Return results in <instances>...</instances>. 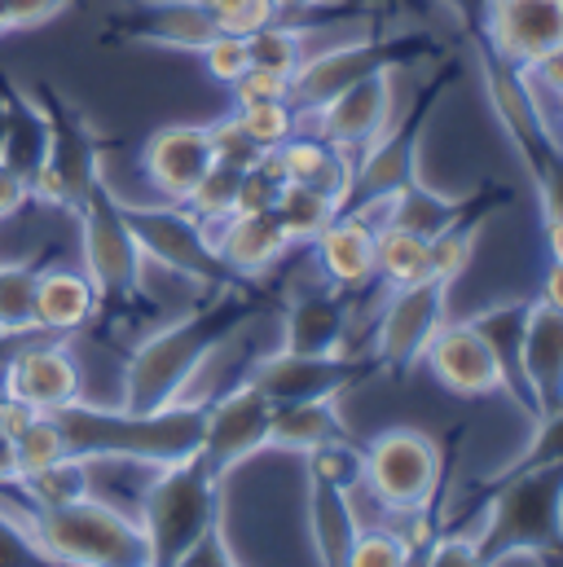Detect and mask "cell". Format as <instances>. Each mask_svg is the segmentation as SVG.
<instances>
[{"instance_id":"cell-15","label":"cell","mask_w":563,"mask_h":567,"mask_svg":"<svg viewBox=\"0 0 563 567\" xmlns=\"http://www.w3.org/2000/svg\"><path fill=\"white\" fill-rule=\"evenodd\" d=\"M388 120H392V71H375L299 115V124H313L317 137L339 145L352 158L388 128Z\"/></svg>"},{"instance_id":"cell-31","label":"cell","mask_w":563,"mask_h":567,"mask_svg":"<svg viewBox=\"0 0 563 567\" xmlns=\"http://www.w3.org/2000/svg\"><path fill=\"white\" fill-rule=\"evenodd\" d=\"M13 493L22 497V506H13L9 515H22V511H49V506H66V502H80L93 493V462L80 457V453H66L40 471H22L13 480Z\"/></svg>"},{"instance_id":"cell-11","label":"cell","mask_w":563,"mask_h":567,"mask_svg":"<svg viewBox=\"0 0 563 567\" xmlns=\"http://www.w3.org/2000/svg\"><path fill=\"white\" fill-rule=\"evenodd\" d=\"M440 480H444L440 444L419 426L379 431L361 449V484L383 515L440 502Z\"/></svg>"},{"instance_id":"cell-35","label":"cell","mask_w":563,"mask_h":567,"mask_svg":"<svg viewBox=\"0 0 563 567\" xmlns=\"http://www.w3.org/2000/svg\"><path fill=\"white\" fill-rule=\"evenodd\" d=\"M431 278V256H427V238L397 229V225H379V286H410Z\"/></svg>"},{"instance_id":"cell-62","label":"cell","mask_w":563,"mask_h":567,"mask_svg":"<svg viewBox=\"0 0 563 567\" xmlns=\"http://www.w3.org/2000/svg\"><path fill=\"white\" fill-rule=\"evenodd\" d=\"M0 142H4V102H0Z\"/></svg>"},{"instance_id":"cell-51","label":"cell","mask_w":563,"mask_h":567,"mask_svg":"<svg viewBox=\"0 0 563 567\" xmlns=\"http://www.w3.org/2000/svg\"><path fill=\"white\" fill-rule=\"evenodd\" d=\"M66 4H71V0H4V9H9V31H31V27L58 18Z\"/></svg>"},{"instance_id":"cell-22","label":"cell","mask_w":563,"mask_h":567,"mask_svg":"<svg viewBox=\"0 0 563 567\" xmlns=\"http://www.w3.org/2000/svg\"><path fill=\"white\" fill-rule=\"evenodd\" d=\"M212 163H216L212 137H207V128H194V124L158 128L141 150L145 181L158 189L163 203H185Z\"/></svg>"},{"instance_id":"cell-13","label":"cell","mask_w":563,"mask_h":567,"mask_svg":"<svg viewBox=\"0 0 563 567\" xmlns=\"http://www.w3.org/2000/svg\"><path fill=\"white\" fill-rule=\"evenodd\" d=\"M444 308H449V282H440V278L392 286V295L379 312L375 339H370L379 374L406 379L414 365H422V352H427L431 334L444 326Z\"/></svg>"},{"instance_id":"cell-24","label":"cell","mask_w":563,"mask_h":567,"mask_svg":"<svg viewBox=\"0 0 563 567\" xmlns=\"http://www.w3.org/2000/svg\"><path fill=\"white\" fill-rule=\"evenodd\" d=\"M115 31H120L124 40L198 53L221 27H216V18L203 9V0H133V4L115 18Z\"/></svg>"},{"instance_id":"cell-33","label":"cell","mask_w":563,"mask_h":567,"mask_svg":"<svg viewBox=\"0 0 563 567\" xmlns=\"http://www.w3.org/2000/svg\"><path fill=\"white\" fill-rule=\"evenodd\" d=\"M339 212L335 198H326L321 189H308V185H295L286 181L278 189V203H274V216L282 220L290 247H313V238L330 225V216Z\"/></svg>"},{"instance_id":"cell-49","label":"cell","mask_w":563,"mask_h":567,"mask_svg":"<svg viewBox=\"0 0 563 567\" xmlns=\"http://www.w3.org/2000/svg\"><path fill=\"white\" fill-rule=\"evenodd\" d=\"M18 564H44L27 524L9 511H0V567H18Z\"/></svg>"},{"instance_id":"cell-4","label":"cell","mask_w":563,"mask_h":567,"mask_svg":"<svg viewBox=\"0 0 563 567\" xmlns=\"http://www.w3.org/2000/svg\"><path fill=\"white\" fill-rule=\"evenodd\" d=\"M133 515L145 537V564L176 567L207 528L221 524V475H212L198 453L154 466Z\"/></svg>"},{"instance_id":"cell-12","label":"cell","mask_w":563,"mask_h":567,"mask_svg":"<svg viewBox=\"0 0 563 567\" xmlns=\"http://www.w3.org/2000/svg\"><path fill=\"white\" fill-rule=\"evenodd\" d=\"M379 361L375 352H330V357H299V352H260L247 365V383L260 388L274 405L282 401H339L344 392H352L357 383L375 379Z\"/></svg>"},{"instance_id":"cell-45","label":"cell","mask_w":563,"mask_h":567,"mask_svg":"<svg viewBox=\"0 0 563 567\" xmlns=\"http://www.w3.org/2000/svg\"><path fill=\"white\" fill-rule=\"evenodd\" d=\"M546 462H563V405L555 414H542V419H538V431H533V440L524 444V453H520L511 466H502L498 475L529 471V466H546Z\"/></svg>"},{"instance_id":"cell-42","label":"cell","mask_w":563,"mask_h":567,"mask_svg":"<svg viewBox=\"0 0 563 567\" xmlns=\"http://www.w3.org/2000/svg\"><path fill=\"white\" fill-rule=\"evenodd\" d=\"M198 58H203V66H207V75L216 80V84H234L247 66H252V53H247V35H234V31H216L203 49H198Z\"/></svg>"},{"instance_id":"cell-25","label":"cell","mask_w":563,"mask_h":567,"mask_svg":"<svg viewBox=\"0 0 563 567\" xmlns=\"http://www.w3.org/2000/svg\"><path fill=\"white\" fill-rule=\"evenodd\" d=\"M207 229H212V243H216L221 260L243 282L274 274L282 260L295 251L274 212H234V216H225V220H216Z\"/></svg>"},{"instance_id":"cell-38","label":"cell","mask_w":563,"mask_h":567,"mask_svg":"<svg viewBox=\"0 0 563 567\" xmlns=\"http://www.w3.org/2000/svg\"><path fill=\"white\" fill-rule=\"evenodd\" d=\"M229 115L238 120V128L260 145L265 154L299 133V111L290 102H247V106H234Z\"/></svg>"},{"instance_id":"cell-7","label":"cell","mask_w":563,"mask_h":567,"mask_svg":"<svg viewBox=\"0 0 563 567\" xmlns=\"http://www.w3.org/2000/svg\"><path fill=\"white\" fill-rule=\"evenodd\" d=\"M80 216V251H84V274L98 286L102 312L124 317L141 303V286H145V256L137 247V234L124 216V203L115 198L106 172L89 185L84 203L75 207Z\"/></svg>"},{"instance_id":"cell-17","label":"cell","mask_w":563,"mask_h":567,"mask_svg":"<svg viewBox=\"0 0 563 567\" xmlns=\"http://www.w3.org/2000/svg\"><path fill=\"white\" fill-rule=\"evenodd\" d=\"M4 392L27 401L40 414H53L80 401L84 379H80L71 348L58 334H49L40 343H18L13 352H4Z\"/></svg>"},{"instance_id":"cell-2","label":"cell","mask_w":563,"mask_h":567,"mask_svg":"<svg viewBox=\"0 0 563 567\" xmlns=\"http://www.w3.org/2000/svg\"><path fill=\"white\" fill-rule=\"evenodd\" d=\"M203 414L207 405L194 396H181L163 410H98L84 401L53 410L71 453L89 462H137L150 471L198 453Z\"/></svg>"},{"instance_id":"cell-59","label":"cell","mask_w":563,"mask_h":567,"mask_svg":"<svg viewBox=\"0 0 563 567\" xmlns=\"http://www.w3.org/2000/svg\"><path fill=\"white\" fill-rule=\"evenodd\" d=\"M529 80H533V75H529ZM542 93H546V89H542ZM546 97L555 102V115H551V111H542V120H546V128L555 133V142L563 145V93H546Z\"/></svg>"},{"instance_id":"cell-58","label":"cell","mask_w":563,"mask_h":567,"mask_svg":"<svg viewBox=\"0 0 563 567\" xmlns=\"http://www.w3.org/2000/svg\"><path fill=\"white\" fill-rule=\"evenodd\" d=\"M330 0H274L278 18H295V13H308V9H326Z\"/></svg>"},{"instance_id":"cell-40","label":"cell","mask_w":563,"mask_h":567,"mask_svg":"<svg viewBox=\"0 0 563 567\" xmlns=\"http://www.w3.org/2000/svg\"><path fill=\"white\" fill-rule=\"evenodd\" d=\"M13 453H18L22 471H40V466L66 457L71 449H66V435H62V426H58L53 414H35L31 423L13 435Z\"/></svg>"},{"instance_id":"cell-44","label":"cell","mask_w":563,"mask_h":567,"mask_svg":"<svg viewBox=\"0 0 563 567\" xmlns=\"http://www.w3.org/2000/svg\"><path fill=\"white\" fill-rule=\"evenodd\" d=\"M203 9L216 18L221 31H234V35H252L278 18L274 0H203Z\"/></svg>"},{"instance_id":"cell-52","label":"cell","mask_w":563,"mask_h":567,"mask_svg":"<svg viewBox=\"0 0 563 567\" xmlns=\"http://www.w3.org/2000/svg\"><path fill=\"white\" fill-rule=\"evenodd\" d=\"M533 185H538L546 220H563V150H555V158L533 176Z\"/></svg>"},{"instance_id":"cell-46","label":"cell","mask_w":563,"mask_h":567,"mask_svg":"<svg viewBox=\"0 0 563 567\" xmlns=\"http://www.w3.org/2000/svg\"><path fill=\"white\" fill-rule=\"evenodd\" d=\"M207 137H212V154H216V163H229V167H256V163L265 158V150L238 128V120H234V115L216 120V124L207 128Z\"/></svg>"},{"instance_id":"cell-21","label":"cell","mask_w":563,"mask_h":567,"mask_svg":"<svg viewBox=\"0 0 563 567\" xmlns=\"http://www.w3.org/2000/svg\"><path fill=\"white\" fill-rule=\"evenodd\" d=\"M529 312H533V299H506V303H489L480 312H471L467 321L480 330V339L489 343L493 352V365H498V392L511 396V405L538 423L542 410H538V396L529 388V370H524V330H529Z\"/></svg>"},{"instance_id":"cell-26","label":"cell","mask_w":563,"mask_h":567,"mask_svg":"<svg viewBox=\"0 0 563 567\" xmlns=\"http://www.w3.org/2000/svg\"><path fill=\"white\" fill-rule=\"evenodd\" d=\"M102 317L98 286L89 282L84 269L66 265H40L35 274V330L40 334H80Z\"/></svg>"},{"instance_id":"cell-55","label":"cell","mask_w":563,"mask_h":567,"mask_svg":"<svg viewBox=\"0 0 563 567\" xmlns=\"http://www.w3.org/2000/svg\"><path fill=\"white\" fill-rule=\"evenodd\" d=\"M529 75H533V84H538V89H546V93H563V44L560 49H551L538 66H529Z\"/></svg>"},{"instance_id":"cell-57","label":"cell","mask_w":563,"mask_h":567,"mask_svg":"<svg viewBox=\"0 0 563 567\" xmlns=\"http://www.w3.org/2000/svg\"><path fill=\"white\" fill-rule=\"evenodd\" d=\"M18 475H22V466H18L13 440H4V435H0V484H13Z\"/></svg>"},{"instance_id":"cell-43","label":"cell","mask_w":563,"mask_h":567,"mask_svg":"<svg viewBox=\"0 0 563 567\" xmlns=\"http://www.w3.org/2000/svg\"><path fill=\"white\" fill-rule=\"evenodd\" d=\"M282 185H286V176H282V167H278V154L269 150L256 167H247V172H243L238 207H234V212H274Z\"/></svg>"},{"instance_id":"cell-37","label":"cell","mask_w":563,"mask_h":567,"mask_svg":"<svg viewBox=\"0 0 563 567\" xmlns=\"http://www.w3.org/2000/svg\"><path fill=\"white\" fill-rule=\"evenodd\" d=\"M484 220L489 216H467V220H458V225H449L444 234H436V238H427V256H431V278H440V282H458L467 269H471V256H475V238H480V229H484Z\"/></svg>"},{"instance_id":"cell-14","label":"cell","mask_w":563,"mask_h":567,"mask_svg":"<svg viewBox=\"0 0 563 567\" xmlns=\"http://www.w3.org/2000/svg\"><path fill=\"white\" fill-rule=\"evenodd\" d=\"M203 440H198V457L212 475H229L234 466H243L247 457H256L260 449H269V423H274V401L252 388L247 379H238L234 388L216 392L212 401H203Z\"/></svg>"},{"instance_id":"cell-23","label":"cell","mask_w":563,"mask_h":567,"mask_svg":"<svg viewBox=\"0 0 563 567\" xmlns=\"http://www.w3.org/2000/svg\"><path fill=\"white\" fill-rule=\"evenodd\" d=\"M427 370L440 379V388H449L453 396H489L498 392V365L489 343L480 339V330L471 321H449L431 334L427 352H422Z\"/></svg>"},{"instance_id":"cell-48","label":"cell","mask_w":563,"mask_h":567,"mask_svg":"<svg viewBox=\"0 0 563 567\" xmlns=\"http://www.w3.org/2000/svg\"><path fill=\"white\" fill-rule=\"evenodd\" d=\"M422 564H431V567H471V564H480L475 533H436V542L422 550Z\"/></svg>"},{"instance_id":"cell-61","label":"cell","mask_w":563,"mask_h":567,"mask_svg":"<svg viewBox=\"0 0 563 567\" xmlns=\"http://www.w3.org/2000/svg\"><path fill=\"white\" fill-rule=\"evenodd\" d=\"M9 31V9H4V0H0V35Z\"/></svg>"},{"instance_id":"cell-1","label":"cell","mask_w":563,"mask_h":567,"mask_svg":"<svg viewBox=\"0 0 563 567\" xmlns=\"http://www.w3.org/2000/svg\"><path fill=\"white\" fill-rule=\"evenodd\" d=\"M269 303H282L278 290H256L252 282H234L212 290V299L163 330L145 334L129 352L124 365V410H163L190 392L203 365L225 348L234 330L256 321Z\"/></svg>"},{"instance_id":"cell-50","label":"cell","mask_w":563,"mask_h":567,"mask_svg":"<svg viewBox=\"0 0 563 567\" xmlns=\"http://www.w3.org/2000/svg\"><path fill=\"white\" fill-rule=\"evenodd\" d=\"M207 564H216V567H229V564H238V555L229 550V542H225V524H216V528H207L185 555H181V564L176 567H207Z\"/></svg>"},{"instance_id":"cell-3","label":"cell","mask_w":563,"mask_h":567,"mask_svg":"<svg viewBox=\"0 0 563 567\" xmlns=\"http://www.w3.org/2000/svg\"><path fill=\"white\" fill-rule=\"evenodd\" d=\"M475 533L480 564H563V462L484 480Z\"/></svg>"},{"instance_id":"cell-9","label":"cell","mask_w":563,"mask_h":567,"mask_svg":"<svg viewBox=\"0 0 563 567\" xmlns=\"http://www.w3.org/2000/svg\"><path fill=\"white\" fill-rule=\"evenodd\" d=\"M422 58H440V49H436V40L427 31H397V35L370 31L361 40L317 49L290 75V106L304 115V111L330 102L335 93H344L348 84H357V80H366L375 71H401V66L422 62Z\"/></svg>"},{"instance_id":"cell-16","label":"cell","mask_w":563,"mask_h":567,"mask_svg":"<svg viewBox=\"0 0 563 567\" xmlns=\"http://www.w3.org/2000/svg\"><path fill=\"white\" fill-rule=\"evenodd\" d=\"M475 35L529 71L563 44V0H484Z\"/></svg>"},{"instance_id":"cell-5","label":"cell","mask_w":563,"mask_h":567,"mask_svg":"<svg viewBox=\"0 0 563 567\" xmlns=\"http://www.w3.org/2000/svg\"><path fill=\"white\" fill-rule=\"evenodd\" d=\"M40 550L44 564H80V567H141L145 564V537L133 511H120L102 497H80L49 511H22L18 515Z\"/></svg>"},{"instance_id":"cell-27","label":"cell","mask_w":563,"mask_h":567,"mask_svg":"<svg viewBox=\"0 0 563 567\" xmlns=\"http://www.w3.org/2000/svg\"><path fill=\"white\" fill-rule=\"evenodd\" d=\"M308 533H313L317 564L348 567V550L361 533L352 488L321 480V475H308Z\"/></svg>"},{"instance_id":"cell-20","label":"cell","mask_w":563,"mask_h":567,"mask_svg":"<svg viewBox=\"0 0 563 567\" xmlns=\"http://www.w3.org/2000/svg\"><path fill=\"white\" fill-rule=\"evenodd\" d=\"M511 198H515V194H511L506 185H484V189L471 194V198H444V194L427 189L422 181H410V185H401L392 198H383L370 216H375L379 225H397V229H410V234H419V238H436V234H444L449 225H458V220H467V216H493V212H502Z\"/></svg>"},{"instance_id":"cell-32","label":"cell","mask_w":563,"mask_h":567,"mask_svg":"<svg viewBox=\"0 0 563 567\" xmlns=\"http://www.w3.org/2000/svg\"><path fill=\"white\" fill-rule=\"evenodd\" d=\"M0 102H4V142H0V158L27 176L31 185V172L40 167L44 158V142H49V128H44V115L35 106V97H27L18 84H9V75H0Z\"/></svg>"},{"instance_id":"cell-60","label":"cell","mask_w":563,"mask_h":567,"mask_svg":"<svg viewBox=\"0 0 563 567\" xmlns=\"http://www.w3.org/2000/svg\"><path fill=\"white\" fill-rule=\"evenodd\" d=\"M546 251L551 260H563V220H546Z\"/></svg>"},{"instance_id":"cell-28","label":"cell","mask_w":563,"mask_h":567,"mask_svg":"<svg viewBox=\"0 0 563 567\" xmlns=\"http://www.w3.org/2000/svg\"><path fill=\"white\" fill-rule=\"evenodd\" d=\"M524 370L529 388L538 396L542 414H555L563 405V312L533 299L529 330H524Z\"/></svg>"},{"instance_id":"cell-30","label":"cell","mask_w":563,"mask_h":567,"mask_svg":"<svg viewBox=\"0 0 563 567\" xmlns=\"http://www.w3.org/2000/svg\"><path fill=\"white\" fill-rule=\"evenodd\" d=\"M330 440H348V426L339 419V401H282L274 405L269 449L308 453Z\"/></svg>"},{"instance_id":"cell-8","label":"cell","mask_w":563,"mask_h":567,"mask_svg":"<svg viewBox=\"0 0 563 567\" xmlns=\"http://www.w3.org/2000/svg\"><path fill=\"white\" fill-rule=\"evenodd\" d=\"M35 106L44 115L49 142L44 158L31 172V203L53 212H75L89 194V185L102 176V142L89 128V120L49 84L35 89Z\"/></svg>"},{"instance_id":"cell-47","label":"cell","mask_w":563,"mask_h":567,"mask_svg":"<svg viewBox=\"0 0 563 567\" xmlns=\"http://www.w3.org/2000/svg\"><path fill=\"white\" fill-rule=\"evenodd\" d=\"M234 106H247V102H290V80L278 71H265V66H247L234 84Z\"/></svg>"},{"instance_id":"cell-63","label":"cell","mask_w":563,"mask_h":567,"mask_svg":"<svg viewBox=\"0 0 563 567\" xmlns=\"http://www.w3.org/2000/svg\"><path fill=\"white\" fill-rule=\"evenodd\" d=\"M0 392H4V357H0Z\"/></svg>"},{"instance_id":"cell-36","label":"cell","mask_w":563,"mask_h":567,"mask_svg":"<svg viewBox=\"0 0 563 567\" xmlns=\"http://www.w3.org/2000/svg\"><path fill=\"white\" fill-rule=\"evenodd\" d=\"M247 53H252V66H265V71H278V75H295L304 62H308V27H290L274 18L269 27L252 31L247 35Z\"/></svg>"},{"instance_id":"cell-54","label":"cell","mask_w":563,"mask_h":567,"mask_svg":"<svg viewBox=\"0 0 563 567\" xmlns=\"http://www.w3.org/2000/svg\"><path fill=\"white\" fill-rule=\"evenodd\" d=\"M35 414H40V410H31L27 401H18V396L0 392V435H4V440H13V435L31 423Z\"/></svg>"},{"instance_id":"cell-56","label":"cell","mask_w":563,"mask_h":567,"mask_svg":"<svg viewBox=\"0 0 563 567\" xmlns=\"http://www.w3.org/2000/svg\"><path fill=\"white\" fill-rule=\"evenodd\" d=\"M538 299L563 312V260H551V265H546V278H542V295H538Z\"/></svg>"},{"instance_id":"cell-34","label":"cell","mask_w":563,"mask_h":567,"mask_svg":"<svg viewBox=\"0 0 563 567\" xmlns=\"http://www.w3.org/2000/svg\"><path fill=\"white\" fill-rule=\"evenodd\" d=\"M35 274L40 260L0 265V339H27L35 330Z\"/></svg>"},{"instance_id":"cell-19","label":"cell","mask_w":563,"mask_h":567,"mask_svg":"<svg viewBox=\"0 0 563 567\" xmlns=\"http://www.w3.org/2000/svg\"><path fill=\"white\" fill-rule=\"evenodd\" d=\"M313 260L326 282L344 295H366L379 286V220L370 212H335L330 225L313 238Z\"/></svg>"},{"instance_id":"cell-6","label":"cell","mask_w":563,"mask_h":567,"mask_svg":"<svg viewBox=\"0 0 563 567\" xmlns=\"http://www.w3.org/2000/svg\"><path fill=\"white\" fill-rule=\"evenodd\" d=\"M462 80V58H440L419 93L401 115L388 120V128L352 158V181L344 194V212H375L383 198H392L401 185L419 181V145L422 133L440 106V97Z\"/></svg>"},{"instance_id":"cell-53","label":"cell","mask_w":563,"mask_h":567,"mask_svg":"<svg viewBox=\"0 0 563 567\" xmlns=\"http://www.w3.org/2000/svg\"><path fill=\"white\" fill-rule=\"evenodd\" d=\"M27 203H31V185H27V176L13 172V167L0 158V220L18 216Z\"/></svg>"},{"instance_id":"cell-29","label":"cell","mask_w":563,"mask_h":567,"mask_svg":"<svg viewBox=\"0 0 563 567\" xmlns=\"http://www.w3.org/2000/svg\"><path fill=\"white\" fill-rule=\"evenodd\" d=\"M278 167L286 181L295 185H308V189H321L326 198L344 203L348 194V181H352V154H344L339 145H330L317 133H295L290 142H282L278 150Z\"/></svg>"},{"instance_id":"cell-10","label":"cell","mask_w":563,"mask_h":567,"mask_svg":"<svg viewBox=\"0 0 563 567\" xmlns=\"http://www.w3.org/2000/svg\"><path fill=\"white\" fill-rule=\"evenodd\" d=\"M124 216L137 234V247L145 260L163 265L167 274L203 290L243 282L216 251L212 229L185 207V203H124Z\"/></svg>"},{"instance_id":"cell-18","label":"cell","mask_w":563,"mask_h":567,"mask_svg":"<svg viewBox=\"0 0 563 567\" xmlns=\"http://www.w3.org/2000/svg\"><path fill=\"white\" fill-rule=\"evenodd\" d=\"M352 299L339 286H304L290 290L282 299V343L286 352L299 357H330V352H348L352 339Z\"/></svg>"},{"instance_id":"cell-41","label":"cell","mask_w":563,"mask_h":567,"mask_svg":"<svg viewBox=\"0 0 563 567\" xmlns=\"http://www.w3.org/2000/svg\"><path fill=\"white\" fill-rule=\"evenodd\" d=\"M414 564L410 546L388 528V524H375V528H361L352 550H348V567H406Z\"/></svg>"},{"instance_id":"cell-39","label":"cell","mask_w":563,"mask_h":567,"mask_svg":"<svg viewBox=\"0 0 563 567\" xmlns=\"http://www.w3.org/2000/svg\"><path fill=\"white\" fill-rule=\"evenodd\" d=\"M243 172L247 167H229V163H212L207 176L194 185V194L185 198V207L203 220V225H216L225 216H234L238 207V185H243Z\"/></svg>"}]
</instances>
